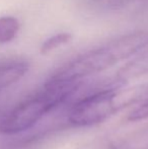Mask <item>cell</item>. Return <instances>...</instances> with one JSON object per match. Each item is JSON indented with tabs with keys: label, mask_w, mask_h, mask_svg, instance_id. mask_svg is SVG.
<instances>
[{
	"label": "cell",
	"mask_w": 148,
	"mask_h": 149,
	"mask_svg": "<svg viewBox=\"0 0 148 149\" xmlns=\"http://www.w3.org/2000/svg\"><path fill=\"white\" fill-rule=\"evenodd\" d=\"M72 38L73 37L70 33H59L57 35L52 36L42 44L41 48H40V52L42 55H48L59 47L69 44Z\"/></svg>",
	"instance_id": "cell-7"
},
{
	"label": "cell",
	"mask_w": 148,
	"mask_h": 149,
	"mask_svg": "<svg viewBox=\"0 0 148 149\" xmlns=\"http://www.w3.org/2000/svg\"><path fill=\"white\" fill-rule=\"evenodd\" d=\"M28 71V64L24 61L0 64V91L17 82Z\"/></svg>",
	"instance_id": "cell-5"
},
{
	"label": "cell",
	"mask_w": 148,
	"mask_h": 149,
	"mask_svg": "<svg viewBox=\"0 0 148 149\" xmlns=\"http://www.w3.org/2000/svg\"><path fill=\"white\" fill-rule=\"evenodd\" d=\"M80 85V80H48L41 92L20 102L0 121V133L14 135L32 128L47 113L65 102Z\"/></svg>",
	"instance_id": "cell-2"
},
{
	"label": "cell",
	"mask_w": 148,
	"mask_h": 149,
	"mask_svg": "<svg viewBox=\"0 0 148 149\" xmlns=\"http://www.w3.org/2000/svg\"><path fill=\"white\" fill-rule=\"evenodd\" d=\"M133 57L119 69L117 73L118 80L124 82L148 73V46Z\"/></svg>",
	"instance_id": "cell-4"
},
{
	"label": "cell",
	"mask_w": 148,
	"mask_h": 149,
	"mask_svg": "<svg viewBox=\"0 0 148 149\" xmlns=\"http://www.w3.org/2000/svg\"><path fill=\"white\" fill-rule=\"evenodd\" d=\"M19 31V22L13 16L0 17V44L11 42Z\"/></svg>",
	"instance_id": "cell-6"
},
{
	"label": "cell",
	"mask_w": 148,
	"mask_h": 149,
	"mask_svg": "<svg viewBox=\"0 0 148 149\" xmlns=\"http://www.w3.org/2000/svg\"><path fill=\"white\" fill-rule=\"evenodd\" d=\"M145 119H148V96L144 100H142V104H140L134 111L131 112L128 117V120L131 122H137Z\"/></svg>",
	"instance_id": "cell-8"
},
{
	"label": "cell",
	"mask_w": 148,
	"mask_h": 149,
	"mask_svg": "<svg viewBox=\"0 0 148 149\" xmlns=\"http://www.w3.org/2000/svg\"><path fill=\"white\" fill-rule=\"evenodd\" d=\"M148 96V85L127 88H109L87 95L71 108L68 120L74 126H94L111 118L119 111L144 100Z\"/></svg>",
	"instance_id": "cell-3"
},
{
	"label": "cell",
	"mask_w": 148,
	"mask_h": 149,
	"mask_svg": "<svg viewBox=\"0 0 148 149\" xmlns=\"http://www.w3.org/2000/svg\"><path fill=\"white\" fill-rule=\"evenodd\" d=\"M148 46V31H136L120 36L99 48L81 54L62 66L50 81H77L111 68Z\"/></svg>",
	"instance_id": "cell-1"
}]
</instances>
